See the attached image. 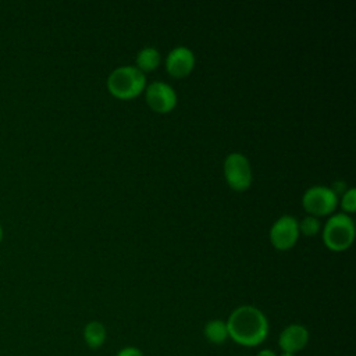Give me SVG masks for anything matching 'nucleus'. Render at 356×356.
<instances>
[{
    "instance_id": "4",
    "label": "nucleus",
    "mask_w": 356,
    "mask_h": 356,
    "mask_svg": "<svg viewBox=\"0 0 356 356\" xmlns=\"http://www.w3.org/2000/svg\"><path fill=\"white\" fill-rule=\"evenodd\" d=\"M224 177L229 188L238 192L249 189L252 184V168L242 153H229L224 160Z\"/></svg>"
},
{
    "instance_id": "11",
    "label": "nucleus",
    "mask_w": 356,
    "mask_h": 356,
    "mask_svg": "<svg viewBox=\"0 0 356 356\" xmlns=\"http://www.w3.org/2000/svg\"><path fill=\"white\" fill-rule=\"evenodd\" d=\"M203 335L213 345H222L229 339L227 323L220 318L209 320L203 327Z\"/></svg>"
},
{
    "instance_id": "6",
    "label": "nucleus",
    "mask_w": 356,
    "mask_h": 356,
    "mask_svg": "<svg viewBox=\"0 0 356 356\" xmlns=\"http://www.w3.org/2000/svg\"><path fill=\"white\" fill-rule=\"evenodd\" d=\"M299 238V224L292 216L280 217L270 229V241L278 250L291 249Z\"/></svg>"
},
{
    "instance_id": "9",
    "label": "nucleus",
    "mask_w": 356,
    "mask_h": 356,
    "mask_svg": "<svg viewBox=\"0 0 356 356\" xmlns=\"http://www.w3.org/2000/svg\"><path fill=\"white\" fill-rule=\"evenodd\" d=\"M309 342V330L302 324L286 325L278 337V346L281 352L298 353L306 348Z\"/></svg>"
},
{
    "instance_id": "10",
    "label": "nucleus",
    "mask_w": 356,
    "mask_h": 356,
    "mask_svg": "<svg viewBox=\"0 0 356 356\" xmlns=\"http://www.w3.org/2000/svg\"><path fill=\"white\" fill-rule=\"evenodd\" d=\"M82 335H83V341H85L86 346L96 350L104 345L106 338H107V331H106V327L103 325V323L93 320V321H89L83 327Z\"/></svg>"
},
{
    "instance_id": "13",
    "label": "nucleus",
    "mask_w": 356,
    "mask_h": 356,
    "mask_svg": "<svg viewBox=\"0 0 356 356\" xmlns=\"http://www.w3.org/2000/svg\"><path fill=\"white\" fill-rule=\"evenodd\" d=\"M299 224V232H302L305 236H313L320 231V221L317 217L307 216L305 217Z\"/></svg>"
},
{
    "instance_id": "17",
    "label": "nucleus",
    "mask_w": 356,
    "mask_h": 356,
    "mask_svg": "<svg viewBox=\"0 0 356 356\" xmlns=\"http://www.w3.org/2000/svg\"><path fill=\"white\" fill-rule=\"evenodd\" d=\"M254 356H277V353L274 350H271V349H261Z\"/></svg>"
},
{
    "instance_id": "19",
    "label": "nucleus",
    "mask_w": 356,
    "mask_h": 356,
    "mask_svg": "<svg viewBox=\"0 0 356 356\" xmlns=\"http://www.w3.org/2000/svg\"><path fill=\"white\" fill-rule=\"evenodd\" d=\"M1 241H3V227L0 224V243H1Z\"/></svg>"
},
{
    "instance_id": "14",
    "label": "nucleus",
    "mask_w": 356,
    "mask_h": 356,
    "mask_svg": "<svg viewBox=\"0 0 356 356\" xmlns=\"http://www.w3.org/2000/svg\"><path fill=\"white\" fill-rule=\"evenodd\" d=\"M341 207L348 213H353L356 210V189L355 188L346 189V192L341 196Z\"/></svg>"
},
{
    "instance_id": "1",
    "label": "nucleus",
    "mask_w": 356,
    "mask_h": 356,
    "mask_svg": "<svg viewBox=\"0 0 356 356\" xmlns=\"http://www.w3.org/2000/svg\"><path fill=\"white\" fill-rule=\"evenodd\" d=\"M225 323L229 339L245 348L259 346L268 337L270 327L266 314L252 305L234 309Z\"/></svg>"
},
{
    "instance_id": "7",
    "label": "nucleus",
    "mask_w": 356,
    "mask_h": 356,
    "mask_svg": "<svg viewBox=\"0 0 356 356\" xmlns=\"http://www.w3.org/2000/svg\"><path fill=\"white\" fill-rule=\"evenodd\" d=\"M146 102L149 107L160 114L171 111L177 104V93L171 85L156 81L146 88Z\"/></svg>"
},
{
    "instance_id": "12",
    "label": "nucleus",
    "mask_w": 356,
    "mask_h": 356,
    "mask_svg": "<svg viewBox=\"0 0 356 356\" xmlns=\"http://www.w3.org/2000/svg\"><path fill=\"white\" fill-rule=\"evenodd\" d=\"M159 64H160V53L157 49L152 46L140 49L139 53L136 54V68L143 74L156 70Z\"/></svg>"
},
{
    "instance_id": "5",
    "label": "nucleus",
    "mask_w": 356,
    "mask_h": 356,
    "mask_svg": "<svg viewBox=\"0 0 356 356\" xmlns=\"http://www.w3.org/2000/svg\"><path fill=\"white\" fill-rule=\"evenodd\" d=\"M302 204L305 210L313 217L328 216L335 210L338 204V196L331 191V188L316 185L303 193Z\"/></svg>"
},
{
    "instance_id": "15",
    "label": "nucleus",
    "mask_w": 356,
    "mask_h": 356,
    "mask_svg": "<svg viewBox=\"0 0 356 356\" xmlns=\"http://www.w3.org/2000/svg\"><path fill=\"white\" fill-rule=\"evenodd\" d=\"M115 356H143V352L136 346H125L121 348Z\"/></svg>"
},
{
    "instance_id": "16",
    "label": "nucleus",
    "mask_w": 356,
    "mask_h": 356,
    "mask_svg": "<svg viewBox=\"0 0 356 356\" xmlns=\"http://www.w3.org/2000/svg\"><path fill=\"white\" fill-rule=\"evenodd\" d=\"M331 191H332L337 196H338L339 193H341V195H343V193L346 192V184H345V182H342V181H337V182H334V184H332Z\"/></svg>"
},
{
    "instance_id": "18",
    "label": "nucleus",
    "mask_w": 356,
    "mask_h": 356,
    "mask_svg": "<svg viewBox=\"0 0 356 356\" xmlns=\"http://www.w3.org/2000/svg\"><path fill=\"white\" fill-rule=\"evenodd\" d=\"M277 356H298L296 353H289V352H281L280 355H277Z\"/></svg>"
},
{
    "instance_id": "3",
    "label": "nucleus",
    "mask_w": 356,
    "mask_h": 356,
    "mask_svg": "<svg viewBox=\"0 0 356 356\" xmlns=\"http://www.w3.org/2000/svg\"><path fill=\"white\" fill-rule=\"evenodd\" d=\"M355 239L353 220L345 213H337L328 218L323 228L324 245L334 252L348 249Z\"/></svg>"
},
{
    "instance_id": "2",
    "label": "nucleus",
    "mask_w": 356,
    "mask_h": 356,
    "mask_svg": "<svg viewBox=\"0 0 356 356\" xmlns=\"http://www.w3.org/2000/svg\"><path fill=\"white\" fill-rule=\"evenodd\" d=\"M146 78L142 71L132 65L115 68L107 78L108 92L118 99H132L142 93Z\"/></svg>"
},
{
    "instance_id": "8",
    "label": "nucleus",
    "mask_w": 356,
    "mask_h": 356,
    "mask_svg": "<svg viewBox=\"0 0 356 356\" xmlns=\"http://www.w3.org/2000/svg\"><path fill=\"white\" fill-rule=\"evenodd\" d=\"M195 67V54L185 46L174 47L165 58V71L174 78H184Z\"/></svg>"
}]
</instances>
